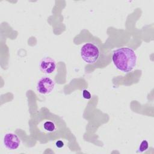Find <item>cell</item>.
<instances>
[{
  "mask_svg": "<svg viewBox=\"0 0 154 154\" xmlns=\"http://www.w3.org/2000/svg\"><path fill=\"white\" fill-rule=\"evenodd\" d=\"M112 61L119 70L126 73L131 72L135 67L137 56L132 48L122 47L112 52Z\"/></svg>",
  "mask_w": 154,
  "mask_h": 154,
  "instance_id": "obj_1",
  "label": "cell"
},
{
  "mask_svg": "<svg viewBox=\"0 0 154 154\" xmlns=\"http://www.w3.org/2000/svg\"><path fill=\"white\" fill-rule=\"evenodd\" d=\"M100 54L99 46L93 42L85 43L80 49V56L82 60L87 64L95 63L99 58Z\"/></svg>",
  "mask_w": 154,
  "mask_h": 154,
  "instance_id": "obj_2",
  "label": "cell"
},
{
  "mask_svg": "<svg viewBox=\"0 0 154 154\" xmlns=\"http://www.w3.org/2000/svg\"><path fill=\"white\" fill-rule=\"evenodd\" d=\"M55 82L49 76H43L40 78L36 85L37 91L41 94H48L51 93L55 88Z\"/></svg>",
  "mask_w": 154,
  "mask_h": 154,
  "instance_id": "obj_3",
  "label": "cell"
},
{
  "mask_svg": "<svg viewBox=\"0 0 154 154\" xmlns=\"http://www.w3.org/2000/svg\"><path fill=\"white\" fill-rule=\"evenodd\" d=\"M3 144L7 149L14 150L19 147L20 140L15 133L8 132L4 135Z\"/></svg>",
  "mask_w": 154,
  "mask_h": 154,
  "instance_id": "obj_4",
  "label": "cell"
},
{
  "mask_svg": "<svg viewBox=\"0 0 154 154\" xmlns=\"http://www.w3.org/2000/svg\"><path fill=\"white\" fill-rule=\"evenodd\" d=\"M39 67L42 72L46 74H51L56 69L57 63L55 61L49 57H46L43 58L39 63Z\"/></svg>",
  "mask_w": 154,
  "mask_h": 154,
  "instance_id": "obj_5",
  "label": "cell"
},
{
  "mask_svg": "<svg viewBox=\"0 0 154 154\" xmlns=\"http://www.w3.org/2000/svg\"><path fill=\"white\" fill-rule=\"evenodd\" d=\"M43 128L48 132H52L56 129L55 125L51 121H46L43 124Z\"/></svg>",
  "mask_w": 154,
  "mask_h": 154,
  "instance_id": "obj_6",
  "label": "cell"
},
{
  "mask_svg": "<svg viewBox=\"0 0 154 154\" xmlns=\"http://www.w3.org/2000/svg\"><path fill=\"white\" fill-rule=\"evenodd\" d=\"M148 148H149L148 141L146 140H143L140 144V146L138 149V152H140V153L143 152L147 150L148 149Z\"/></svg>",
  "mask_w": 154,
  "mask_h": 154,
  "instance_id": "obj_7",
  "label": "cell"
},
{
  "mask_svg": "<svg viewBox=\"0 0 154 154\" xmlns=\"http://www.w3.org/2000/svg\"><path fill=\"white\" fill-rule=\"evenodd\" d=\"M82 97L85 99H90L91 97V95L90 94V93L86 89H84L82 91Z\"/></svg>",
  "mask_w": 154,
  "mask_h": 154,
  "instance_id": "obj_8",
  "label": "cell"
},
{
  "mask_svg": "<svg viewBox=\"0 0 154 154\" xmlns=\"http://www.w3.org/2000/svg\"><path fill=\"white\" fill-rule=\"evenodd\" d=\"M55 145L56 146L58 147V148H61L64 146V143L63 142V141L61 140H58L56 143H55Z\"/></svg>",
  "mask_w": 154,
  "mask_h": 154,
  "instance_id": "obj_9",
  "label": "cell"
}]
</instances>
